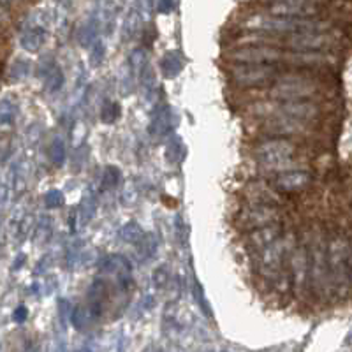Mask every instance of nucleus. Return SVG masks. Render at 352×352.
Here are the masks:
<instances>
[{
    "mask_svg": "<svg viewBox=\"0 0 352 352\" xmlns=\"http://www.w3.org/2000/svg\"><path fill=\"white\" fill-rule=\"evenodd\" d=\"M248 30L268 34H300V32H328L329 23L312 18L275 16V14H257L243 23Z\"/></svg>",
    "mask_w": 352,
    "mask_h": 352,
    "instance_id": "nucleus-1",
    "label": "nucleus"
},
{
    "mask_svg": "<svg viewBox=\"0 0 352 352\" xmlns=\"http://www.w3.org/2000/svg\"><path fill=\"white\" fill-rule=\"evenodd\" d=\"M296 153V146L287 140H270L261 143L256 148V157L259 164L266 169H276L282 171L285 164L292 160V155Z\"/></svg>",
    "mask_w": 352,
    "mask_h": 352,
    "instance_id": "nucleus-2",
    "label": "nucleus"
},
{
    "mask_svg": "<svg viewBox=\"0 0 352 352\" xmlns=\"http://www.w3.org/2000/svg\"><path fill=\"white\" fill-rule=\"evenodd\" d=\"M276 74L278 72L273 64H238L231 69L232 81L245 88L268 85L275 80Z\"/></svg>",
    "mask_w": 352,
    "mask_h": 352,
    "instance_id": "nucleus-3",
    "label": "nucleus"
},
{
    "mask_svg": "<svg viewBox=\"0 0 352 352\" xmlns=\"http://www.w3.org/2000/svg\"><path fill=\"white\" fill-rule=\"evenodd\" d=\"M278 220H280V212L275 208V204L256 203L238 215V226L243 231H254L257 228L275 224Z\"/></svg>",
    "mask_w": 352,
    "mask_h": 352,
    "instance_id": "nucleus-4",
    "label": "nucleus"
},
{
    "mask_svg": "<svg viewBox=\"0 0 352 352\" xmlns=\"http://www.w3.org/2000/svg\"><path fill=\"white\" fill-rule=\"evenodd\" d=\"M285 53L282 50H276L273 46H263V44H254V46H245V48L232 52L231 60L238 64H275L278 60H284Z\"/></svg>",
    "mask_w": 352,
    "mask_h": 352,
    "instance_id": "nucleus-5",
    "label": "nucleus"
},
{
    "mask_svg": "<svg viewBox=\"0 0 352 352\" xmlns=\"http://www.w3.org/2000/svg\"><path fill=\"white\" fill-rule=\"evenodd\" d=\"M317 94V87L305 78L285 80L270 90V96L278 100H307Z\"/></svg>",
    "mask_w": 352,
    "mask_h": 352,
    "instance_id": "nucleus-6",
    "label": "nucleus"
},
{
    "mask_svg": "<svg viewBox=\"0 0 352 352\" xmlns=\"http://www.w3.org/2000/svg\"><path fill=\"white\" fill-rule=\"evenodd\" d=\"M285 44L294 52H320L324 48H331L333 37L326 32L289 34Z\"/></svg>",
    "mask_w": 352,
    "mask_h": 352,
    "instance_id": "nucleus-7",
    "label": "nucleus"
},
{
    "mask_svg": "<svg viewBox=\"0 0 352 352\" xmlns=\"http://www.w3.org/2000/svg\"><path fill=\"white\" fill-rule=\"evenodd\" d=\"M305 125H307V122L296 120V118L284 115V113H276L264 124V131L273 134V136H294V134L305 132Z\"/></svg>",
    "mask_w": 352,
    "mask_h": 352,
    "instance_id": "nucleus-8",
    "label": "nucleus"
},
{
    "mask_svg": "<svg viewBox=\"0 0 352 352\" xmlns=\"http://www.w3.org/2000/svg\"><path fill=\"white\" fill-rule=\"evenodd\" d=\"M312 175L308 171H282L276 176L273 185L282 192H300L310 185Z\"/></svg>",
    "mask_w": 352,
    "mask_h": 352,
    "instance_id": "nucleus-9",
    "label": "nucleus"
},
{
    "mask_svg": "<svg viewBox=\"0 0 352 352\" xmlns=\"http://www.w3.org/2000/svg\"><path fill=\"white\" fill-rule=\"evenodd\" d=\"M278 113H284V115L292 116V118L301 122H310L319 116V108L312 102H307V100H282Z\"/></svg>",
    "mask_w": 352,
    "mask_h": 352,
    "instance_id": "nucleus-10",
    "label": "nucleus"
},
{
    "mask_svg": "<svg viewBox=\"0 0 352 352\" xmlns=\"http://www.w3.org/2000/svg\"><path fill=\"white\" fill-rule=\"evenodd\" d=\"M284 60L291 62V64L301 65V67H326V65H333L335 60L331 56L322 55L319 52H294L284 55Z\"/></svg>",
    "mask_w": 352,
    "mask_h": 352,
    "instance_id": "nucleus-11",
    "label": "nucleus"
},
{
    "mask_svg": "<svg viewBox=\"0 0 352 352\" xmlns=\"http://www.w3.org/2000/svg\"><path fill=\"white\" fill-rule=\"evenodd\" d=\"M18 120V102L11 97L0 99V136H11Z\"/></svg>",
    "mask_w": 352,
    "mask_h": 352,
    "instance_id": "nucleus-12",
    "label": "nucleus"
},
{
    "mask_svg": "<svg viewBox=\"0 0 352 352\" xmlns=\"http://www.w3.org/2000/svg\"><path fill=\"white\" fill-rule=\"evenodd\" d=\"M41 78H43V85H44V90L48 94L53 92H58L64 85L65 78H64V72L58 65L55 64V60L48 58L46 64H41Z\"/></svg>",
    "mask_w": 352,
    "mask_h": 352,
    "instance_id": "nucleus-13",
    "label": "nucleus"
},
{
    "mask_svg": "<svg viewBox=\"0 0 352 352\" xmlns=\"http://www.w3.org/2000/svg\"><path fill=\"white\" fill-rule=\"evenodd\" d=\"M280 226L276 224H270L264 226V228H257L254 231H250V236H248V245L252 248H266L276 241V238L280 236Z\"/></svg>",
    "mask_w": 352,
    "mask_h": 352,
    "instance_id": "nucleus-14",
    "label": "nucleus"
},
{
    "mask_svg": "<svg viewBox=\"0 0 352 352\" xmlns=\"http://www.w3.org/2000/svg\"><path fill=\"white\" fill-rule=\"evenodd\" d=\"M44 41H46V28L36 23L25 28L20 37L21 48L27 50V52L30 53L39 52L41 46L44 44Z\"/></svg>",
    "mask_w": 352,
    "mask_h": 352,
    "instance_id": "nucleus-15",
    "label": "nucleus"
},
{
    "mask_svg": "<svg viewBox=\"0 0 352 352\" xmlns=\"http://www.w3.org/2000/svg\"><path fill=\"white\" fill-rule=\"evenodd\" d=\"M173 127V109L169 106L160 108L159 111L153 115L152 124H150V132L153 136H166Z\"/></svg>",
    "mask_w": 352,
    "mask_h": 352,
    "instance_id": "nucleus-16",
    "label": "nucleus"
},
{
    "mask_svg": "<svg viewBox=\"0 0 352 352\" xmlns=\"http://www.w3.org/2000/svg\"><path fill=\"white\" fill-rule=\"evenodd\" d=\"M160 69H162L166 78H176L184 69V62H182L178 53H168L160 62Z\"/></svg>",
    "mask_w": 352,
    "mask_h": 352,
    "instance_id": "nucleus-17",
    "label": "nucleus"
},
{
    "mask_svg": "<svg viewBox=\"0 0 352 352\" xmlns=\"http://www.w3.org/2000/svg\"><path fill=\"white\" fill-rule=\"evenodd\" d=\"M247 192H254L252 196L248 194L250 197H254L252 201H257V203H263V204H275L278 196L275 192H272V188L268 185H261V184H254L248 187Z\"/></svg>",
    "mask_w": 352,
    "mask_h": 352,
    "instance_id": "nucleus-18",
    "label": "nucleus"
},
{
    "mask_svg": "<svg viewBox=\"0 0 352 352\" xmlns=\"http://www.w3.org/2000/svg\"><path fill=\"white\" fill-rule=\"evenodd\" d=\"M97 34H99V21H97L96 18H90V20L81 27L80 43L83 44V46H90V43L97 37Z\"/></svg>",
    "mask_w": 352,
    "mask_h": 352,
    "instance_id": "nucleus-19",
    "label": "nucleus"
},
{
    "mask_svg": "<svg viewBox=\"0 0 352 352\" xmlns=\"http://www.w3.org/2000/svg\"><path fill=\"white\" fill-rule=\"evenodd\" d=\"M122 240L127 241V243H134V245H140L141 240L144 238V232L141 231L140 226L138 224H127L120 232Z\"/></svg>",
    "mask_w": 352,
    "mask_h": 352,
    "instance_id": "nucleus-20",
    "label": "nucleus"
},
{
    "mask_svg": "<svg viewBox=\"0 0 352 352\" xmlns=\"http://www.w3.org/2000/svg\"><path fill=\"white\" fill-rule=\"evenodd\" d=\"M166 155H168V160L169 162H180L182 157H184V144H182V140L178 136L173 138L171 141H169L168 148H166Z\"/></svg>",
    "mask_w": 352,
    "mask_h": 352,
    "instance_id": "nucleus-21",
    "label": "nucleus"
},
{
    "mask_svg": "<svg viewBox=\"0 0 352 352\" xmlns=\"http://www.w3.org/2000/svg\"><path fill=\"white\" fill-rule=\"evenodd\" d=\"M118 115H120V106L116 102H111V100H106L102 104V109H100V120L104 124H113L118 118Z\"/></svg>",
    "mask_w": 352,
    "mask_h": 352,
    "instance_id": "nucleus-22",
    "label": "nucleus"
},
{
    "mask_svg": "<svg viewBox=\"0 0 352 352\" xmlns=\"http://www.w3.org/2000/svg\"><path fill=\"white\" fill-rule=\"evenodd\" d=\"M28 71H30V65H28V62L23 60V58H18V60L11 65L9 76L16 81L23 80V78L28 74Z\"/></svg>",
    "mask_w": 352,
    "mask_h": 352,
    "instance_id": "nucleus-23",
    "label": "nucleus"
},
{
    "mask_svg": "<svg viewBox=\"0 0 352 352\" xmlns=\"http://www.w3.org/2000/svg\"><path fill=\"white\" fill-rule=\"evenodd\" d=\"M118 180H120V171H118V168L108 166V168L104 169V173H102V187L104 188L115 187V185L118 184Z\"/></svg>",
    "mask_w": 352,
    "mask_h": 352,
    "instance_id": "nucleus-24",
    "label": "nucleus"
},
{
    "mask_svg": "<svg viewBox=\"0 0 352 352\" xmlns=\"http://www.w3.org/2000/svg\"><path fill=\"white\" fill-rule=\"evenodd\" d=\"M50 157H52L53 162L58 166L64 162L65 146H64V143H62V140H58V138H56V140L52 143V148H50Z\"/></svg>",
    "mask_w": 352,
    "mask_h": 352,
    "instance_id": "nucleus-25",
    "label": "nucleus"
},
{
    "mask_svg": "<svg viewBox=\"0 0 352 352\" xmlns=\"http://www.w3.org/2000/svg\"><path fill=\"white\" fill-rule=\"evenodd\" d=\"M12 153V143L9 136H0V166H4Z\"/></svg>",
    "mask_w": 352,
    "mask_h": 352,
    "instance_id": "nucleus-26",
    "label": "nucleus"
},
{
    "mask_svg": "<svg viewBox=\"0 0 352 352\" xmlns=\"http://www.w3.org/2000/svg\"><path fill=\"white\" fill-rule=\"evenodd\" d=\"M62 199H64V196H62V192H58V190H50L48 194H46V206H50V208H56V206H60L62 204Z\"/></svg>",
    "mask_w": 352,
    "mask_h": 352,
    "instance_id": "nucleus-27",
    "label": "nucleus"
},
{
    "mask_svg": "<svg viewBox=\"0 0 352 352\" xmlns=\"http://www.w3.org/2000/svg\"><path fill=\"white\" fill-rule=\"evenodd\" d=\"M9 199V187L6 184H0V212L6 208Z\"/></svg>",
    "mask_w": 352,
    "mask_h": 352,
    "instance_id": "nucleus-28",
    "label": "nucleus"
},
{
    "mask_svg": "<svg viewBox=\"0 0 352 352\" xmlns=\"http://www.w3.org/2000/svg\"><path fill=\"white\" fill-rule=\"evenodd\" d=\"M159 11L169 12L173 9V0H159Z\"/></svg>",
    "mask_w": 352,
    "mask_h": 352,
    "instance_id": "nucleus-29",
    "label": "nucleus"
},
{
    "mask_svg": "<svg viewBox=\"0 0 352 352\" xmlns=\"http://www.w3.org/2000/svg\"><path fill=\"white\" fill-rule=\"evenodd\" d=\"M8 18H9V12L2 8V4H0V25L6 23V21H8Z\"/></svg>",
    "mask_w": 352,
    "mask_h": 352,
    "instance_id": "nucleus-30",
    "label": "nucleus"
},
{
    "mask_svg": "<svg viewBox=\"0 0 352 352\" xmlns=\"http://www.w3.org/2000/svg\"><path fill=\"white\" fill-rule=\"evenodd\" d=\"M9 2H12V0H0V4H2V6L9 4Z\"/></svg>",
    "mask_w": 352,
    "mask_h": 352,
    "instance_id": "nucleus-31",
    "label": "nucleus"
}]
</instances>
